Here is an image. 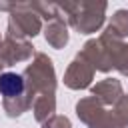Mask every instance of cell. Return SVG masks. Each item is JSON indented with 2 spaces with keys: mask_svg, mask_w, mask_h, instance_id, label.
<instances>
[{
  "mask_svg": "<svg viewBox=\"0 0 128 128\" xmlns=\"http://www.w3.org/2000/svg\"><path fill=\"white\" fill-rule=\"evenodd\" d=\"M24 92V78L16 72H4L0 76V94L6 98H16Z\"/></svg>",
  "mask_w": 128,
  "mask_h": 128,
  "instance_id": "6da1fadb",
  "label": "cell"
}]
</instances>
